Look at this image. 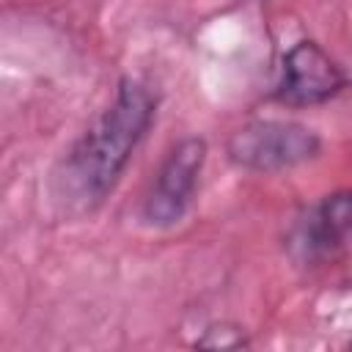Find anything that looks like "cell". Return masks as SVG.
Here are the masks:
<instances>
[{"instance_id":"cell-1","label":"cell","mask_w":352,"mask_h":352,"mask_svg":"<svg viewBox=\"0 0 352 352\" xmlns=\"http://www.w3.org/2000/svg\"><path fill=\"white\" fill-rule=\"evenodd\" d=\"M154 118L151 94L135 82L124 80L116 102L99 116V121L74 143L63 162V198L80 206H91L113 190L124 165L129 162L135 146L146 135Z\"/></svg>"},{"instance_id":"cell-2","label":"cell","mask_w":352,"mask_h":352,"mask_svg":"<svg viewBox=\"0 0 352 352\" xmlns=\"http://www.w3.org/2000/svg\"><path fill=\"white\" fill-rule=\"evenodd\" d=\"M319 151L314 129L294 121H250L228 138L231 162L248 170H283L294 168Z\"/></svg>"},{"instance_id":"cell-3","label":"cell","mask_w":352,"mask_h":352,"mask_svg":"<svg viewBox=\"0 0 352 352\" xmlns=\"http://www.w3.org/2000/svg\"><path fill=\"white\" fill-rule=\"evenodd\" d=\"M206 160V143L201 138H184L182 143L173 146L168 160L162 162L157 173V184L146 201V217L148 223L157 226H170L176 223L195 192L198 173Z\"/></svg>"},{"instance_id":"cell-4","label":"cell","mask_w":352,"mask_h":352,"mask_svg":"<svg viewBox=\"0 0 352 352\" xmlns=\"http://www.w3.org/2000/svg\"><path fill=\"white\" fill-rule=\"evenodd\" d=\"M341 66L314 41H297L283 55L278 99L286 104H319L344 88Z\"/></svg>"},{"instance_id":"cell-5","label":"cell","mask_w":352,"mask_h":352,"mask_svg":"<svg viewBox=\"0 0 352 352\" xmlns=\"http://www.w3.org/2000/svg\"><path fill=\"white\" fill-rule=\"evenodd\" d=\"M352 242V192L322 201L300 228L297 245L308 258L333 256Z\"/></svg>"}]
</instances>
